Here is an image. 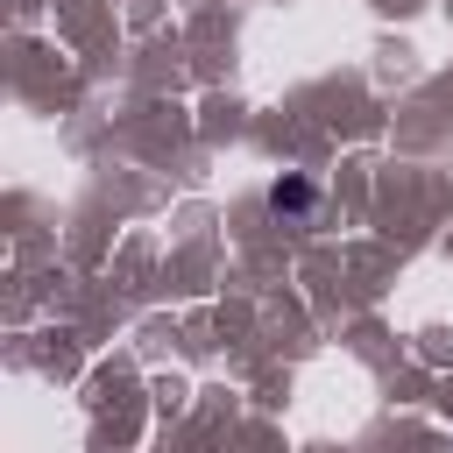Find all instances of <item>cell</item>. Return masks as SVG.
<instances>
[{
  "instance_id": "obj_1",
  "label": "cell",
  "mask_w": 453,
  "mask_h": 453,
  "mask_svg": "<svg viewBox=\"0 0 453 453\" xmlns=\"http://www.w3.org/2000/svg\"><path fill=\"white\" fill-rule=\"evenodd\" d=\"M269 212H276L283 226H304V219L319 212V191H311V177H276V184H269Z\"/></svg>"
}]
</instances>
